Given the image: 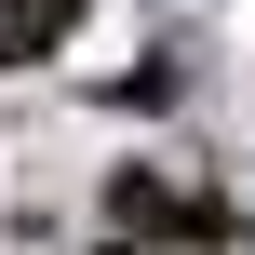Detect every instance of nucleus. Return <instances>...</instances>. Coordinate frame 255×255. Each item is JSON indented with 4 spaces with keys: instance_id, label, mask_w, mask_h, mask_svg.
<instances>
[{
    "instance_id": "nucleus-1",
    "label": "nucleus",
    "mask_w": 255,
    "mask_h": 255,
    "mask_svg": "<svg viewBox=\"0 0 255 255\" xmlns=\"http://www.w3.org/2000/svg\"><path fill=\"white\" fill-rule=\"evenodd\" d=\"M108 229H121V242H161V255H215V242H229V202L134 161V175H108Z\"/></svg>"
},
{
    "instance_id": "nucleus-2",
    "label": "nucleus",
    "mask_w": 255,
    "mask_h": 255,
    "mask_svg": "<svg viewBox=\"0 0 255 255\" xmlns=\"http://www.w3.org/2000/svg\"><path fill=\"white\" fill-rule=\"evenodd\" d=\"M67 27H81V0H0V67H40V54H67Z\"/></svg>"
},
{
    "instance_id": "nucleus-3",
    "label": "nucleus",
    "mask_w": 255,
    "mask_h": 255,
    "mask_svg": "<svg viewBox=\"0 0 255 255\" xmlns=\"http://www.w3.org/2000/svg\"><path fill=\"white\" fill-rule=\"evenodd\" d=\"M94 255H161V242H94Z\"/></svg>"
}]
</instances>
